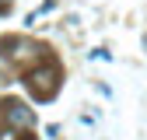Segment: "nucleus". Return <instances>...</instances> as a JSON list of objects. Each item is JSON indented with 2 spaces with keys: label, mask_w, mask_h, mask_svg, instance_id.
I'll return each instance as SVG.
<instances>
[{
  "label": "nucleus",
  "mask_w": 147,
  "mask_h": 140,
  "mask_svg": "<svg viewBox=\"0 0 147 140\" xmlns=\"http://www.w3.org/2000/svg\"><path fill=\"white\" fill-rule=\"evenodd\" d=\"M32 122H35V116L21 102H7V126H32Z\"/></svg>",
  "instance_id": "f03ea898"
},
{
  "label": "nucleus",
  "mask_w": 147,
  "mask_h": 140,
  "mask_svg": "<svg viewBox=\"0 0 147 140\" xmlns=\"http://www.w3.org/2000/svg\"><path fill=\"white\" fill-rule=\"evenodd\" d=\"M28 88L39 98H53V91H56V70H42V74H32L28 77Z\"/></svg>",
  "instance_id": "f257e3e1"
}]
</instances>
